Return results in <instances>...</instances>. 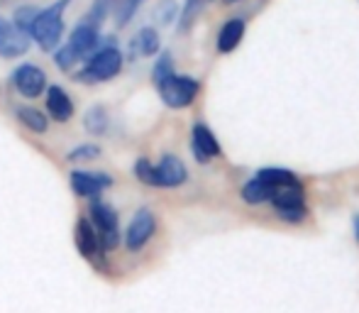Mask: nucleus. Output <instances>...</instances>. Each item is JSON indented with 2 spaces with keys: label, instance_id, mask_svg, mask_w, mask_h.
Masks as SVG:
<instances>
[{
  "label": "nucleus",
  "instance_id": "24",
  "mask_svg": "<svg viewBox=\"0 0 359 313\" xmlns=\"http://www.w3.org/2000/svg\"><path fill=\"white\" fill-rule=\"evenodd\" d=\"M169 74H174V57H171V52H161L159 59L154 62V69H151V81H154V86L159 84V81H164Z\"/></svg>",
  "mask_w": 359,
  "mask_h": 313
},
{
  "label": "nucleus",
  "instance_id": "14",
  "mask_svg": "<svg viewBox=\"0 0 359 313\" xmlns=\"http://www.w3.org/2000/svg\"><path fill=\"white\" fill-rule=\"evenodd\" d=\"M74 100L62 86H49L47 88V113L57 123H69L74 118Z\"/></svg>",
  "mask_w": 359,
  "mask_h": 313
},
{
  "label": "nucleus",
  "instance_id": "25",
  "mask_svg": "<svg viewBox=\"0 0 359 313\" xmlns=\"http://www.w3.org/2000/svg\"><path fill=\"white\" fill-rule=\"evenodd\" d=\"M154 18L159 20V25H171L176 18H179V5L176 0H159L154 10Z\"/></svg>",
  "mask_w": 359,
  "mask_h": 313
},
{
  "label": "nucleus",
  "instance_id": "18",
  "mask_svg": "<svg viewBox=\"0 0 359 313\" xmlns=\"http://www.w3.org/2000/svg\"><path fill=\"white\" fill-rule=\"evenodd\" d=\"M15 115H18V120L25 125L27 130H32V133L37 135H44L49 128V118L42 113V110L32 108V105H20L18 110H15Z\"/></svg>",
  "mask_w": 359,
  "mask_h": 313
},
{
  "label": "nucleus",
  "instance_id": "26",
  "mask_svg": "<svg viewBox=\"0 0 359 313\" xmlns=\"http://www.w3.org/2000/svg\"><path fill=\"white\" fill-rule=\"evenodd\" d=\"M135 176L147 186H156V169L147 156H140V159L135 161Z\"/></svg>",
  "mask_w": 359,
  "mask_h": 313
},
{
  "label": "nucleus",
  "instance_id": "1",
  "mask_svg": "<svg viewBox=\"0 0 359 313\" xmlns=\"http://www.w3.org/2000/svg\"><path fill=\"white\" fill-rule=\"evenodd\" d=\"M83 62L86 64L81 67V72H76L74 79L81 81V84H103V81L115 79L123 72L125 57L118 44H115V37H108V42L100 44Z\"/></svg>",
  "mask_w": 359,
  "mask_h": 313
},
{
  "label": "nucleus",
  "instance_id": "30",
  "mask_svg": "<svg viewBox=\"0 0 359 313\" xmlns=\"http://www.w3.org/2000/svg\"><path fill=\"white\" fill-rule=\"evenodd\" d=\"M225 3H240V0H225Z\"/></svg>",
  "mask_w": 359,
  "mask_h": 313
},
{
  "label": "nucleus",
  "instance_id": "4",
  "mask_svg": "<svg viewBox=\"0 0 359 313\" xmlns=\"http://www.w3.org/2000/svg\"><path fill=\"white\" fill-rule=\"evenodd\" d=\"M271 208H274L276 218L284 220V223H303L308 215L306 208V189H303L301 179L296 181H288V184H281L271 191V199H269Z\"/></svg>",
  "mask_w": 359,
  "mask_h": 313
},
{
  "label": "nucleus",
  "instance_id": "17",
  "mask_svg": "<svg viewBox=\"0 0 359 313\" xmlns=\"http://www.w3.org/2000/svg\"><path fill=\"white\" fill-rule=\"evenodd\" d=\"M271 191H274L271 186H266L262 179L252 176V179L247 181L245 186H242L240 196H242V201H245V204H250V206H262V204H269Z\"/></svg>",
  "mask_w": 359,
  "mask_h": 313
},
{
  "label": "nucleus",
  "instance_id": "15",
  "mask_svg": "<svg viewBox=\"0 0 359 313\" xmlns=\"http://www.w3.org/2000/svg\"><path fill=\"white\" fill-rule=\"evenodd\" d=\"M76 247H79V252L86 260H93L98 252H103L98 230L93 228L90 220H79V223H76Z\"/></svg>",
  "mask_w": 359,
  "mask_h": 313
},
{
  "label": "nucleus",
  "instance_id": "23",
  "mask_svg": "<svg viewBox=\"0 0 359 313\" xmlns=\"http://www.w3.org/2000/svg\"><path fill=\"white\" fill-rule=\"evenodd\" d=\"M113 5H115V0H93V5L88 8V13H86L83 20H88V22H93L100 27V25L108 20V15L113 13Z\"/></svg>",
  "mask_w": 359,
  "mask_h": 313
},
{
  "label": "nucleus",
  "instance_id": "9",
  "mask_svg": "<svg viewBox=\"0 0 359 313\" xmlns=\"http://www.w3.org/2000/svg\"><path fill=\"white\" fill-rule=\"evenodd\" d=\"M29 34L18 29L13 25V20L0 18V57L3 59H18L22 54H27L29 49Z\"/></svg>",
  "mask_w": 359,
  "mask_h": 313
},
{
  "label": "nucleus",
  "instance_id": "13",
  "mask_svg": "<svg viewBox=\"0 0 359 313\" xmlns=\"http://www.w3.org/2000/svg\"><path fill=\"white\" fill-rule=\"evenodd\" d=\"M245 32H247V20L245 18L225 20V22H222V27H220V32H217V42H215L217 52H220V54L235 52V49L240 47Z\"/></svg>",
  "mask_w": 359,
  "mask_h": 313
},
{
  "label": "nucleus",
  "instance_id": "2",
  "mask_svg": "<svg viewBox=\"0 0 359 313\" xmlns=\"http://www.w3.org/2000/svg\"><path fill=\"white\" fill-rule=\"evenodd\" d=\"M69 5H72V0H54L52 5L37 10V15H34L32 27H29V39H34L42 52H54L62 44L64 27H67L64 13H67Z\"/></svg>",
  "mask_w": 359,
  "mask_h": 313
},
{
  "label": "nucleus",
  "instance_id": "10",
  "mask_svg": "<svg viewBox=\"0 0 359 313\" xmlns=\"http://www.w3.org/2000/svg\"><path fill=\"white\" fill-rule=\"evenodd\" d=\"M191 152H194L196 161H201V164L222 154V147L217 142L215 133L205 123H196L194 130H191Z\"/></svg>",
  "mask_w": 359,
  "mask_h": 313
},
{
  "label": "nucleus",
  "instance_id": "22",
  "mask_svg": "<svg viewBox=\"0 0 359 313\" xmlns=\"http://www.w3.org/2000/svg\"><path fill=\"white\" fill-rule=\"evenodd\" d=\"M142 3H144V0H115L113 15H115V22H118V27L130 25V20L135 18V13H137Z\"/></svg>",
  "mask_w": 359,
  "mask_h": 313
},
{
  "label": "nucleus",
  "instance_id": "8",
  "mask_svg": "<svg viewBox=\"0 0 359 313\" xmlns=\"http://www.w3.org/2000/svg\"><path fill=\"white\" fill-rule=\"evenodd\" d=\"M156 230V220H154V213L149 208H142L135 213L133 223L128 225V233H125V245H128L130 252H140L147 242L151 240Z\"/></svg>",
  "mask_w": 359,
  "mask_h": 313
},
{
  "label": "nucleus",
  "instance_id": "16",
  "mask_svg": "<svg viewBox=\"0 0 359 313\" xmlns=\"http://www.w3.org/2000/svg\"><path fill=\"white\" fill-rule=\"evenodd\" d=\"M161 49L159 32L154 27H142L133 39V54H142V57H154Z\"/></svg>",
  "mask_w": 359,
  "mask_h": 313
},
{
  "label": "nucleus",
  "instance_id": "29",
  "mask_svg": "<svg viewBox=\"0 0 359 313\" xmlns=\"http://www.w3.org/2000/svg\"><path fill=\"white\" fill-rule=\"evenodd\" d=\"M355 240L359 242V215H355Z\"/></svg>",
  "mask_w": 359,
  "mask_h": 313
},
{
  "label": "nucleus",
  "instance_id": "20",
  "mask_svg": "<svg viewBox=\"0 0 359 313\" xmlns=\"http://www.w3.org/2000/svg\"><path fill=\"white\" fill-rule=\"evenodd\" d=\"M110 125V118H108V110L103 105H93L88 113L83 115V128L88 130L90 135H103Z\"/></svg>",
  "mask_w": 359,
  "mask_h": 313
},
{
  "label": "nucleus",
  "instance_id": "7",
  "mask_svg": "<svg viewBox=\"0 0 359 313\" xmlns=\"http://www.w3.org/2000/svg\"><path fill=\"white\" fill-rule=\"evenodd\" d=\"M10 81H13L15 91L20 95H25V98H37V95H42L47 91V74L37 64H20Z\"/></svg>",
  "mask_w": 359,
  "mask_h": 313
},
{
  "label": "nucleus",
  "instance_id": "6",
  "mask_svg": "<svg viewBox=\"0 0 359 313\" xmlns=\"http://www.w3.org/2000/svg\"><path fill=\"white\" fill-rule=\"evenodd\" d=\"M90 220L93 228L98 230L100 247L103 250H113L120 242V230H118V213L113 206L103 204V201H93L90 204Z\"/></svg>",
  "mask_w": 359,
  "mask_h": 313
},
{
  "label": "nucleus",
  "instance_id": "27",
  "mask_svg": "<svg viewBox=\"0 0 359 313\" xmlns=\"http://www.w3.org/2000/svg\"><path fill=\"white\" fill-rule=\"evenodd\" d=\"M34 15H37V8H34V5H22V8L15 10L13 25H15L18 29H22V32H27V34H29V27H32Z\"/></svg>",
  "mask_w": 359,
  "mask_h": 313
},
{
  "label": "nucleus",
  "instance_id": "21",
  "mask_svg": "<svg viewBox=\"0 0 359 313\" xmlns=\"http://www.w3.org/2000/svg\"><path fill=\"white\" fill-rule=\"evenodd\" d=\"M257 179H262L266 186H271V189H276V186L281 184H288V181H296L298 176L293 174L291 169H281V166H266V169H259L257 171Z\"/></svg>",
  "mask_w": 359,
  "mask_h": 313
},
{
  "label": "nucleus",
  "instance_id": "19",
  "mask_svg": "<svg viewBox=\"0 0 359 313\" xmlns=\"http://www.w3.org/2000/svg\"><path fill=\"white\" fill-rule=\"evenodd\" d=\"M210 3H213V0H186L179 18H176L179 20V32H189V29L194 27L196 20H198V15L203 13Z\"/></svg>",
  "mask_w": 359,
  "mask_h": 313
},
{
  "label": "nucleus",
  "instance_id": "11",
  "mask_svg": "<svg viewBox=\"0 0 359 313\" xmlns=\"http://www.w3.org/2000/svg\"><path fill=\"white\" fill-rule=\"evenodd\" d=\"M113 186V176L100 174V171H72V191L83 199H93V196L103 194L105 189Z\"/></svg>",
  "mask_w": 359,
  "mask_h": 313
},
{
  "label": "nucleus",
  "instance_id": "28",
  "mask_svg": "<svg viewBox=\"0 0 359 313\" xmlns=\"http://www.w3.org/2000/svg\"><path fill=\"white\" fill-rule=\"evenodd\" d=\"M100 156V147L98 145H81V147H74L72 152L67 154L69 161H90Z\"/></svg>",
  "mask_w": 359,
  "mask_h": 313
},
{
  "label": "nucleus",
  "instance_id": "3",
  "mask_svg": "<svg viewBox=\"0 0 359 313\" xmlns=\"http://www.w3.org/2000/svg\"><path fill=\"white\" fill-rule=\"evenodd\" d=\"M100 47V27L88 20H81L79 25L72 29V37L62 49H54V64L62 72H72L81 59H86L88 54H93Z\"/></svg>",
  "mask_w": 359,
  "mask_h": 313
},
{
  "label": "nucleus",
  "instance_id": "12",
  "mask_svg": "<svg viewBox=\"0 0 359 313\" xmlns=\"http://www.w3.org/2000/svg\"><path fill=\"white\" fill-rule=\"evenodd\" d=\"M156 169V189H176V186L186 184L189 171L186 164L176 154H164L159 164H154Z\"/></svg>",
  "mask_w": 359,
  "mask_h": 313
},
{
  "label": "nucleus",
  "instance_id": "5",
  "mask_svg": "<svg viewBox=\"0 0 359 313\" xmlns=\"http://www.w3.org/2000/svg\"><path fill=\"white\" fill-rule=\"evenodd\" d=\"M156 91H159L164 105H169V108H174V110H181V108H189L196 100V95L201 93V81L174 72L164 81L156 84Z\"/></svg>",
  "mask_w": 359,
  "mask_h": 313
}]
</instances>
